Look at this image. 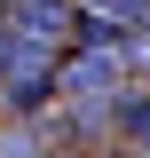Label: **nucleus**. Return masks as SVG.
I'll return each mask as SVG.
<instances>
[{"label": "nucleus", "mask_w": 150, "mask_h": 158, "mask_svg": "<svg viewBox=\"0 0 150 158\" xmlns=\"http://www.w3.org/2000/svg\"><path fill=\"white\" fill-rule=\"evenodd\" d=\"M71 24H79V8H71V0H0V32H16V40L71 48Z\"/></svg>", "instance_id": "nucleus-1"}, {"label": "nucleus", "mask_w": 150, "mask_h": 158, "mask_svg": "<svg viewBox=\"0 0 150 158\" xmlns=\"http://www.w3.org/2000/svg\"><path fill=\"white\" fill-rule=\"evenodd\" d=\"M79 16H103V24H119L127 40H150V0H71Z\"/></svg>", "instance_id": "nucleus-2"}, {"label": "nucleus", "mask_w": 150, "mask_h": 158, "mask_svg": "<svg viewBox=\"0 0 150 158\" xmlns=\"http://www.w3.org/2000/svg\"><path fill=\"white\" fill-rule=\"evenodd\" d=\"M0 158H48V135H24L16 127V135H0Z\"/></svg>", "instance_id": "nucleus-3"}]
</instances>
